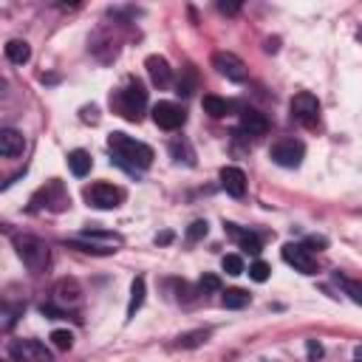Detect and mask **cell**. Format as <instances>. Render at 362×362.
<instances>
[{
    "label": "cell",
    "mask_w": 362,
    "mask_h": 362,
    "mask_svg": "<svg viewBox=\"0 0 362 362\" xmlns=\"http://www.w3.org/2000/svg\"><path fill=\"white\" fill-rule=\"evenodd\" d=\"M107 147H110L113 158L122 167L133 170V173L136 170H147L153 164V147L139 141V139H133V136H127V133H110L107 136Z\"/></svg>",
    "instance_id": "obj_1"
},
{
    "label": "cell",
    "mask_w": 362,
    "mask_h": 362,
    "mask_svg": "<svg viewBox=\"0 0 362 362\" xmlns=\"http://www.w3.org/2000/svg\"><path fill=\"white\" fill-rule=\"evenodd\" d=\"M110 105H113V110H116L122 119H127V122H139L141 113H144V107H147V90H144L141 82L127 79V82L110 96Z\"/></svg>",
    "instance_id": "obj_2"
},
{
    "label": "cell",
    "mask_w": 362,
    "mask_h": 362,
    "mask_svg": "<svg viewBox=\"0 0 362 362\" xmlns=\"http://www.w3.org/2000/svg\"><path fill=\"white\" fill-rule=\"evenodd\" d=\"M79 303H82V288H79V283H76V280H59V283H54V288H51V300L42 303L40 311H42L45 317H51V320H59V317H68V311L79 308Z\"/></svg>",
    "instance_id": "obj_3"
},
{
    "label": "cell",
    "mask_w": 362,
    "mask_h": 362,
    "mask_svg": "<svg viewBox=\"0 0 362 362\" xmlns=\"http://www.w3.org/2000/svg\"><path fill=\"white\" fill-rule=\"evenodd\" d=\"M14 249H17L20 260H23V266H25L31 274H42V272L48 269V263H51V249H48V243L40 240V238H34V235H20V238H14Z\"/></svg>",
    "instance_id": "obj_4"
},
{
    "label": "cell",
    "mask_w": 362,
    "mask_h": 362,
    "mask_svg": "<svg viewBox=\"0 0 362 362\" xmlns=\"http://www.w3.org/2000/svg\"><path fill=\"white\" fill-rule=\"evenodd\" d=\"M85 201L96 209H116L122 204V189L107 181H96V184L85 187Z\"/></svg>",
    "instance_id": "obj_5"
},
{
    "label": "cell",
    "mask_w": 362,
    "mask_h": 362,
    "mask_svg": "<svg viewBox=\"0 0 362 362\" xmlns=\"http://www.w3.org/2000/svg\"><path fill=\"white\" fill-rule=\"evenodd\" d=\"M8 354L14 362H51V351L40 339H14Z\"/></svg>",
    "instance_id": "obj_6"
},
{
    "label": "cell",
    "mask_w": 362,
    "mask_h": 362,
    "mask_svg": "<svg viewBox=\"0 0 362 362\" xmlns=\"http://www.w3.org/2000/svg\"><path fill=\"white\" fill-rule=\"evenodd\" d=\"M291 119L300 122V124H305V127H314L317 119H320V102H317V96L308 93V90L297 93L291 99Z\"/></svg>",
    "instance_id": "obj_7"
},
{
    "label": "cell",
    "mask_w": 362,
    "mask_h": 362,
    "mask_svg": "<svg viewBox=\"0 0 362 362\" xmlns=\"http://www.w3.org/2000/svg\"><path fill=\"white\" fill-rule=\"evenodd\" d=\"M212 68H215L221 76H226L229 82H243V79H246V65H243V59L235 57L232 51H215V54H212Z\"/></svg>",
    "instance_id": "obj_8"
},
{
    "label": "cell",
    "mask_w": 362,
    "mask_h": 362,
    "mask_svg": "<svg viewBox=\"0 0 362 362\" xmlns=\"http://www.w3.org/2000/svg\"><path fill=\"white\" fill-rule=\"evenodd\" d=\"M269 156H272V161L274 164H280V167H300V161H303V156H305V150H303V144L300 141H294V139H283V141H274L272 144V150H269Z\"/></svg>",
    "instance_id": "obj_9"
},
{
    "label": "cell",
    "mask_w": 362,
    "mask_h": 362,
    "mask_svg": "<svg viewBox=\"0 0 362 362\" xmlns=\"http://www.w3.org/2000/svg\"><path fill=\"white\" fill-rule=\"evenodd\" d=\"M153 122L161 130H178L187 122V113L175 102H158V105H153Z\"/></svg>",
    "instance_id": "obj_10"
},
{
    "label": "cell",
    "mask_w": 362,
    "mask_h": 362,
    "mask_svg": "<svg viewBox=\"0 0 362 362\" xmlns=\"http://www.w3.org/2000/svg\"><path fill=\"white\" fill-rule=\"evenodd\" d=\"M283 260L288 266H294V272H300V274H314L317 272V260L303 243H286L283 246Z\"/></svg>",
    "instance_id": "obj_11"
},
{
    "label": "cell",
    "mask_w": 362,
    "mask_h": 362,
    "mask_svg": "<svg viewBox=\"0 0 362 362\" xmlns=\"http://www.w3.org/2000/svg\"><path fill=\"white\" fill-rule=\"evenodd\" d=\"M221 187L226 189V195L232 198H243L246 195V175L240 167H223L221 170Z\"/></svg>",
    "instance_id": "obj_12"
},
{
    "label": "cell",
    "mask_w": 362,
    "mask_h": 362,
    "mask_svg": "<svg viewBox=\"0 0 362 362\" xmlns=\"http://www.w3.org/2000/svg\"><path fill=\"white\" fill-rule=\"evenodd\" d=\"M25 150V139L20 130L14 127H0V156L3 158H11V156H20Z\"/></svg>",
    "instance_id": "obj_13"
},
{
    "label": "cell",
    "mask_w": 362,
    "mask_h": 362,
    "mask_svg": "<svg viewBox=\"0 0 362 362\" xmlns=\"http://www.w3.org/2000/svg\"><path fill=\"white\" fill-rule=\"evenodd\" d=\"M144 68H147L150 79H153V82H156L158 88L170 85V79H173V68H170V62H167L164 57H158V54L147 57V59H144Z\"/></svg>",
    "instance_id": "obj_14"
},
{
    "label": "cell",
    "mask_w": 362,
    "mask_h": 362,
    "mask_svg": "<svg viewBox=\"0 0 362 362\" xmlns=\"http://www.w3.org/2000/svg\"><path fill=\"white\" fill-rule=\"evenodd\" d=\"M240 130L249 133V136H263V133H269V119L260 110L249 107V110L240 113Z\"/></svg>",
    "instance_id": "obj_15"
},
{
    "label": "cell",
    "mask_w": 362,
    "mask_h": 362,
    "mask_svg": "<svg viewBox=\"0 0 362 362\" xmlns=\"http://www.w3.org/2000/svg\"><path fill=\"white\" fill-rule=\"evenodd\" d=\"M223 229L240 243V249L243 252H249V255H260V238L255 235V232H246V229H238L235 223H223Z\"/></svg>",
    "instance_id": "obj_16"
},
{
    "label": "cell",
    "mask_w": 362,
    "mask_h": 362,
    "mask_svg": "<svg viewBox=\"0 0 362 362\" xmlns=\"http://www.w3.org/2000/svg\"><path fill=\"white\" fill-rule=\"evenodd\" d=\"M23 308H25L23 303L3 297V300H0V331H8V328H14V322L20 320Z\"/></svg>",
    "instance_id": "obj_17"
},
{
    "label": "cell",
    "mask_w": 362,
    "mask_h": 362,
    "mask_svg": "<svg viewBox=\"0 0 362 362\" xmlns=\"http://www.w3.org/2000/svg\"><path fill=\"white\" fill-rule=\"evenodd\" d=\"M6 59H8L11 65H25V62L31 59L28 42H25V40H8V42H6Z\"/></svg>",
    "instance_id": "obj_18"
},
{
    "label": "cell",
    "mask_w": 362,
    "mask_h": 362,
    "mask_svg": "<svg viewBox=\"0 0 362 362\" xmlns=\"http://www.w3.org/2000/svg\"><path fill=\"white\" fill-rule=\"evenodd\" d=\"M90 153L88 150H71L68 153V167H71V173L76 175V178H82V175H88L90 173Z\"/></svg>",
    "instance_id": "obj_19"
},
{
    "label": "cell",
    "mask_w": 362,
    "mask_h": 362,
    "mask_svg": "<svg viewBox=\"0 0 362 362\" xmlns=\"http://www.w3.org/2000/svg\"><path fill=\"white\" fill-rule=\"evenodd\" d=\"M144 277H136L133 283H130V303H127V320L130 317H136V311L144 305Z\"/></svg>",
    "instance_id": "obj_20"
},
{
    "label": "cell",
    "mask_w": 362,
    "mask_h": 362,
    "mask_svg": "<svg viewBox=\"0 0 362 362\" xmlns=\"http://www.w3.org/2000/svg\"><path fill=\"white\" fill-rule=\"evenodd\" d=\"M204 110H206L209 116L221 119V116H226V113H229V102H226V99H221V96L206 93V96H204Z\"/></svg>",
    "instance_id": "obj_21"
},
{
    "label": "cell",
    "mask_w": 362,
    "mask_h": 362,
    "mask_svg": "<svg viewBox=\"0 0 362 362\" xmlns=\"http://www.w3.org/2000/svg\"><path fill=\"white\" fill-rule=\"evenodd\" d=\"M223 305L226 308H243V305H249V291H243V288H226L223 291Z\"/></svg>",
    "instance_id": "obj_22"
},
{
    "label": "cell",
    "mask_w": 362,
    "mask_h": 362,
    "mask_svg": "<svg viewBox=\"0 0 362 362\" xmlns=\"http://www.w3.org/2000/svg\"><path fill=\"white\" fill-rule=\"evenodd\" d=\"M334 280L348 291V297H351L354 303H362V286H359L356 280H351V277H345V274H339V272L334 274Z\"/></svg>",
    "instance_id": "obj_23"
},
{
    "label": "cell",
    "mask_w": 362,
    "mask_h": 362,
    "mask_svg": "<svg viewBox=\"0 0 362 362\" xmlns=\"http://www.w3.org/2000/svg\"><path fill=\"white\" fill-rule=\"evenodd\" d=\"M209 337V331H189V334H181L178 337V348H198L204 345Z\"/></svg>",
    "instance_id": "obj_24"
},
{
    "label": "cell",
    "mask_w": 362,
    "mask_h": 362,
    "mask_svg": "<svg viewBox=\"0 0 362 362\" xmlns=\"http://www.w3.org/2000/svg\"><path fill=\"white\" fill-rule=\"evenodd\" d=\"M221 266H223V272L232 274V277L243 274V257H240V255H226V257L221 260Z\"/></svg>",
    "instance_id": "obj_25"
},
{
    "label": "cell",
    "mask_w": 362,
    "mask_h": 362,
    "mask_svg": "<svg viewBox=\"0 0 362 362\" xmlns=\"http://www.w3.org/2000/svg\"><path fill=\"white\" fill-rule=\"evenodd\" d=\"M51 342H54L59 351H68V348L74 345V334L65 331V328H57V331H51Z\"/></svg>",
    "instance_id": "obj_26"
},
{
    "label": "cell",
    "mask_w": 362,
    "mask_h": 362,
    "mask_svg": "<svg viewBox=\"0 0 362 362\" xmlns=\"http://www.w3.org/2000/svg\"><path fill=\"white\" fill-rule=\"evenodd\" d=\"M269 274H272V269H269V263H263V260H255V263L249 266V277H252L255 283L269 280Z\"/></svg>",
    "instance_id": "obj_27"
},
{
    "label": "cell",
    "mask_w": 362,
    "mask_h": 362,
    "mask_svg": "<svg viewBox=\"0 0 362 362\" xmlns=\"http://www.w3.org/2000/svg\"><path fill=\"white\" fill-rule=\"evenodd\" d=\"M201 238H206V221H195V223H189V229H187V240L195 243V240H201Z\"/></svg>",
    "instance_id": "obj_28"
},
{
    "label": "cell",
    "mask_w": 362,
    "mask_h": 362,
    "mask_svg": "<svg viewBox=\"0 0 362 362\" xmlns=\"http://www.w3.org/2000/svg\"><path fill=\"white\" fill-rule=\"evenodd\" d=\"M201 288H204V291H221V277L204 274V277H201Z\"/></svg>",
    "instance_id": "obj_29"
},
{
    "label": "cell",
    "mask_w": 362,
    "mask_h": 362,
    "mask_svg": "<svg viewBox=\"0 0 362 362\" xmlns=\"http://www.w3.org/2000/svg\"><path fill=\"white\" fill-rule=\"evenodd\" d=\"M305 354H308L311 362H317V359L322 356V345H320L317 339H308V342H305Z\"/></svg>",
    "instance_id": "obj_30"
},
{
    "label": "cell",
    "mask_w": 362,
    "mask_h": 362,
    "mask_svg": "<svg viewBox=\"0 0 362 362\" xmlns=\"http://www.w3.org/2000/svg\"><path fill=\"white\" fill-rule=\"evenodd\" d=\"M325 243H328L325 238H305V243H303V246H305L308 252H314V249L320 252V249H325Z\"/></svg>",
    "instance_id": "obj_31"
},
{
    "label": "cell",
    "mask_w": 362,
    "mask_h": 362,
    "mask_svg": "<svg viewBox=\"0 0 362 362\" xmlns=\"http://www.w3.org/2000/svg\"><path fill=\"white\" fill-rule=\"evenodd\" d=\"M218 8H221L223 14H235V11L240 8V3H218Z\"/></svg>",
    "instance_id": "obj_32"
},
{
    "label": "cell",
    "mask_w": 362,
    "mask_h": 362,
    "mask_svg": "<svg viewBox=\"0 0 362 362\" xmlns=\"http://www.w3.org/2000/svg\"><path fill=\"white\" fill-rule=\"evenodd\" d=\"M0 362H3V359H0Z\"/></svg>",
    "instance_id": "obj_33"
}]
</instances>
